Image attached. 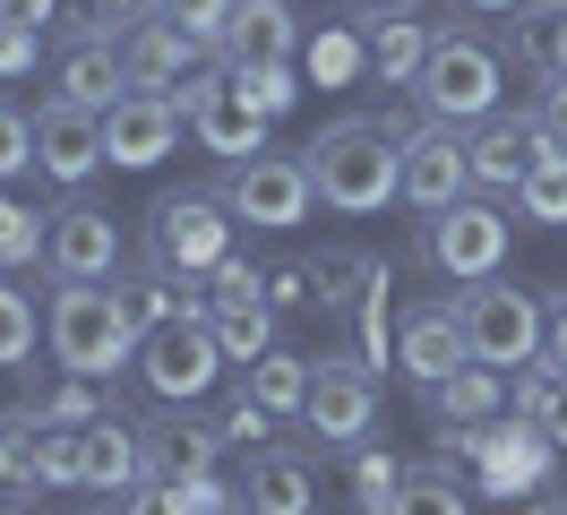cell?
<instances>
[{"instance_id": "cell-8", "label": "cell", "mask_w": 567, "mask_h": 515, "mask_svg": "<svg viewBox=\"0 0 567 515\" xmlns=\"http://www.w3.org/2000/svg\"><path fill=\"white\" fill-rule=\"evenodd\" d=\"M138 378L155 404H198L215 378H224V343H215L207 309L198 318H173V327H146L138 336Z\"/></svg>"}, {"instance_id": "cell-14", "label": "cell", "mask_w": 567, "mask_h": 515, "mask_svg": "<svg viewBox=\"0 0 567 515\" xmlns=\"http://www.w3.org/2000/svg\"><path fill=\"white\" fill-rule=\"evenodd\" d=\"M464 155H473V189H482V198H516L525 172L542 164V155H567V146H550V130H542L533 112H491V121L464 130Z\"/></svg>"}, {"instance_id": "cell-34", "label": "cell", "mask_w": 567, "mask_h": 515, "mask_svg": "<svg viewBox=\"0 0 567 515\" xmlns=\"http://www.w3.org/2000/svg\"><path fill=\"white\" fill-rule=\"evenodd\" d=\"M35 412H43V421H61V430H86V421H104V412H112V395H104V378L61 370V387H35Z\"/></svg>"}, {"instance_id": "cell-52", "label": "cell", "mask_w": 567, "mask_h": 515, "mask_svg": "<svg viewBox=\"0 0 567 515\" xmlns=\"http://www.w3.org/2000/svg\"><path fill=\"white\" fill-rule=\"evenodd\" d=\"M0 515H35V507H27V498H0Z\"/></svg>"}, {"instance_id": "cell-1", "label": "cell", "mask_w": 567, "mask_h": 515, "mask_svg": "<svg viewBox=\"0 0 567 515\" xmlns=\"http://www.w3.org/2000/svg\"><path fill=\"white\" fill-rule=\"evenodd\" d=\"M404 130L413 121H395V112H344V121H327L301 146L327 215H353L361 224V215H388L404 198Z\"/></svg>"}, {"instance_id": "cell-3", "label": "cell", "mask_w": 567, "mask_h": 515, "mask_svg": "<svg viewBox=\"0 0 567 515\" xmlns=\"http://www.w3.org/2000/svg\"><path fill=\"white\" fill-rule=\"evenodd\" d=\"M43 336H52V361L78 378H112V370H138V327L112 284H61L43 301Z\"/></svg>"}, {"instance_id": "cell-36", "label": "cell", "mask_w": 567, "mask_h": 515, "mask_svg": "<svg viewBox=\"0 0 567 515\" xmlns=\"http://www.w3.org/2000/svg\"><path fill=\"white\" fill-rule=\"evenodd\" d=\"M35 258H43V215L0 189V267H35Z\"/></svg>"}, {"instance_id": "cell-21", "label": "cell", "mask_w": 567, "mask_h": 515, "mask_svg": "<svg viewBox=\"0 0 567 515\" xmlns=\"http://www.w3.org/2000/svg\"><path fill=\"white\" fill-rule=\"evenodd\" d=\"M430 43H439V27L413 18V0H388V9L361 18V52H370V78H379V86H413L422 61H430Z\"/></svg>"}, {"instance_id": "cell-41", "label": "cell", "mask_w": 567, "mask_h": 515, "mask_svg": "<svg viewBox=\"0 0 567 515\" xmlns=\"http://www.w3.org/2000/svg\"><path fill=\"white\" fill-rule=\"evenodd\" d=\"M155 9H164V18H173L181 34H198V43H224V27H233V9H241V0H155Z\"/></svg>"}, {"instance_id": "cell-5", "label": "cell", "mask_w": 567, "mask_h": 515, "mask_svg": "<svg viewBox=\"0 0 567 515\" xmlns=\"http://www.w3.org/2000/svg\"><path fill=\"white\" fill-rule=\"evenodd\" d=\"M215 198L233 206V224H249V233H292V224H310L319 181H310V155H241V164H224Z\"/></svg>"}, {"instance_id": "cell-35", "label": "cell", "mask_w": 567, "mask_h": 515, "mask_svg": "<svg viewBox=\"0 0 567 515\" xmlns=\"http://www.w3.org/2000/svg\"><path fill=\"white\" fill-rule=\"evenodd\" d=\"M35 336H43V318H35V301L0 275V370H27V352H35Z\"/></svg>"}, {"instance_id": "cell-53", "label": "cell", "mask_w": 567, "mask_h": 515, "mask_svg": "<svg viewBox=\"0 0 567 515\" xmlns=\"http://www.w3.org/2000/svg\"><path fill=\"white\" fill-rule=\"evenodd\" d=\"M361 9H388V0H361Z\"/></svg>"}, {"instance_id": "cell-2", "label": "cell", "mask_w": 567, "mask_h": 515, "mask_svg": "<svg viewBox=\"0 0 567 515\" xmlns=\"http://www.w3.org/2000/svg\"><path fill=\"white\" fill-rule=\"evenodd\" d=\"M413 103H422V121H456V130L507 112V61H498V43L473 27H447L430 43L422 78H413Z\"/></svg>"}, {"instance_id": "cell-46", "label": "cell", "mask_w": 567, "mask_h": 515, "mask_svg": "<svg viewBox=\"0 0 567 515\" xmlns=\"http://www.w3.org/2000/svg\"><path fill=\"white\" fill-rule=\"evenodd\" d=\"M138 18H155V0H78V27L95 34H130Z\"/></svg>"}, {"instance_id": "cell-44", "label": "cell", "mask_w": 567, "mask_h": 515, "mask_svg": "<svg viewBox=\"0 0 567 515\" xmlns=\"http://www.w3.org/2000/svg\"><path fill=\"white\" fill-rule=\"evenodd\" d=\"M533 121L550 130V146H567V69H533Z\"/></svg>"}, {"instance_id": "cell-11", "label": "cell", "mask_w": 567, "mask_h": 515, "mask_svg": "<svg viewBox=\"0 0 567 515\" xmlns=\"http://www.w3.org/2000/svg\"><path fill=\"white\" fill-rule=\"evenodd\" d=\"M181 112H189V137L207 146V155H224V164H241V155H267V112L241 95V78L215 61L198 69L189 86H181Z\"/></svg>"}, {"instance_id": "cell-42", "label": "cell", "mask_w": 567, "mask_h": 515, "mask_svg": "<svg viewBox=\"0 0 567 515\" xmlns=\"http://www.w3.org/2000/svg\"><path fill=\"white\" fill-rule=\"evenodd\" d=\"M395 481H404V464H395V455H379V446L361 439V446H353V490H361V507L379 515V507L395 498Z\"/></svg>"}, {"instance_id": "cell-33", "label": "cell", "mask_w": 567, "mask_h": 515, "mask_svg": "<svg viewBox=\"0 0 567 515\" xmlns=\"http://www.w3.org/2000/svg\"><path fill=\"white\" fill-rule=\"evenodd\" d=\"M516 224H533V233H559V224H567V155H542V164L525 172Z\"/></svg>"}, {"instance_id": "cell-48", "label": "cell", "mask_w": 567, "mask_h": 515, "mask_svg": "<svg viewBox=\"0 0 567 515\" xmlns=\"http://www.w3.org/2000/svg\"><path fill=\"white\" fill-rule=\"evenodd\" d=\"M258 284H267L276 309H310V258H284V267H267Z\"/></svg>"}, {"instance_id": "cell-23", "label": "cell", "mask_w": 567, "mask_h": 515, "mask_svg": "<svg viewBox=\"0 0 567 515\" xmlns=\"http://www.w3.org/2000/svg\"><path fill=\"white\" fill-rule=\"evenodd\" d=\"M473 464H482V490H491V498H525V490L550 481V439H542L533 421L507 412V430H482Z\"/></svg>"}, {"instance_id": "cell-56", "label": "cell", "mask_w": 567, "mask_h": 515, "mask_svg": "<svg viewBox=\"0 0 567 515\" xmlns=\"http://www.w3.org/2000/svg\"><path fill=\"white\" fill-rule=\"evenodd\" d=\"M112 515H121V507H112Z\"/></svg>"}, {"instance_id": "cell-19", "label": "cell", "mask_w": 567, "mask_h": 515, "mask_svg": "<svg viewBox=\"0 0 567 515\" xmlns=\"http://www.w3.org/2000/svg\"><path fill=\"white\" fill-rule=\"evenodd\" d=\"M52 95L86 103V112H112L130 95V69H121V34H95V27H70L61 52H52Z\"/></svg>"}, {"instance_id": "cell-47", "label": "cell", "mask_w": 567, "mask_h": 515, "mask_svg": "<svg viewBox=\"0 0 567 515\" xmlns=\"http://www.w3.org/2000/svg\"><path fill=\"white\" fill-rule=\"evenodd\" d=\"M43 61V27H18V18H0V78H27Z\"/></svg>"}, {"instance_id": "cell-26", "label": "cell", "mask_w": 567, "mask_h": 515, "mask_svg": "<svg viewBox=\"0 0 567 515\" xmlns=\"http://www.w3.org/2000/svg\"><path fill=\"white\" fill-rule=\"evenodd\" d=\"M78 481L86 490H130V481H146V439H138V421H121V412H104V421H86L78 430Z\"/></svg>"}, {"instance_id": "cell-22", "label": "cell", "mask_w": 567, "mask_h": 515, "mask_svg": "<svg viewBox=\"0 0 567 515\" xmlns=\"http://www.w3.org/2000/svg\"><path fill=\"white\" fill-rule=\"evenodd\" d=\"M207 275H181V267H164V258H138L130 275H112V292H121V309H130V327H173V318H198L207 309V292H198Z\"/></svg>"}, {"instance_id": "cell-39", "label": "cell", "mask_w": 567, "mask_h": 515, "mask_svg": "<svg viewBox=\"0 0 567 515\" xmlns=\"http://www.w3.org/2000/svg\"><path fill=\"white\" fill-rule=\"evenodd\" d=\"M241 78V95L267 112V121H284L292 103H301V78H292V61H267V69H233Z\"/></svg>"}, {"instance_id": "cell-15", "label": "cell", "mask_w": 567, "mask_h": 515, "mask_svg": "<svg viewBox=\"0 0 567 515\" xmlns=\"http://www.w3.org/2000/svg\"><path fill=\"white\" fill-rule=\"evenodd\" d=\"M35 172L61 198L86 189V181L104 172V112H86V103H70V95H43L35 103Z\"/></svg>"}, {"instance_id": "cell-7", "label": "cell", "mask_w": 567, "mask_h": 515, "mask_svg": "<svg viewBox=\"0 0 567 515\" xmlns=\"http://www.w3.org/2000/svg\"><path fill=\"white\" fill-rule=\"evenodd\" d=\"M301 430L319 446H344V455L379 430V370H370V352H319V361H310Z\"/></svg>"}, {"instance_id": "cell-40", "label": "cell", "mask_w": 567, "mask_h": 515, "mask_svg": "<svg viewBox=\"0 0 567 515\" xmlns=\"http://www.w3.org/2000/svg\"><path fill=\"white\" fill-rule=\"evenodd\" d=\"M215 421H224V446H249V455H258V446H276V412L258 404L249 387H241V395H233L224 412H215Z\"/></svg>"}, {"instance_id": "cell-31", "label": "cell", "mask_w": 567, "mask_h": 515, "mask_svg": "<svg viewBox=\"0 0 567 515\" xmlns=\"http://www.w3.org/2000/svg\"><path fill=\"white\" fill-rule=\"evenodd\" d=\"M379 515H473V490L447 464H404V481H395V498Z\"/></svg>"}, {"instance_id": "cell-25", "label": "cell", "mask_w": 567, "mask_h": 515, "mask_svg": "<svg viewBox=\"0 0 567 515\" xmlns=\"http://www.w3.org/2000/svg\"><path fill=\"white\" fill-rule=\"evenodd\" d=\"M292 43H301L292 0H241L233 27H224V43H215V61L224 69H267V61H292Z\"/></svg>"}, {"instance_id": "cell-6", "label": "cell", "mask_w": 567, "mask_h": 515, "mask_svg": "<svg viewBox=\"0 0 567 515\" xmlns=\"http://www.w3.org/2000/svg\"><path fill=\"white\" fill-rule=\"evenodd\" d=\"M146 258H164L181 275H215L233 258V206L215 189H164L146 206Z\"/></svg>"}, {"instance_id": "cell-43", "label": "cell", "mask_w": 567, "mask_h": 515, "mask_svg": "<svg viewBox=\"0 0 567 515\" xmlns=\"http://www.w3.org/2000/svg\"><path fill=\"white\" fill-rule=\"evenodd\" d=\"M121 515H198V498H189V490H181V481H130V490H121Z\"/></svg>"}, {"instance_id": "cell-20", "label": "cell", "mask_w": 567, "mask_h": 515, "mask_svg": "<svg viewBox=\"0 0 567 515\" xmlns=\"http://www.w3.org/2000/svg\"><path fill=\"white\" fill-rule=\"evenodd\" d=\"M189 61H215V52L198 34H181L164 9L121 34V69H130V86H146V95H181V86H189Z\"/></svg>"}, {"instance_id": "cell-55", "label": "cell", "mask_w": 567, "mask_h": 515, "mask_svg": "<svg viewBox=\"0 0 567 515\" xmlns=\"http://www.w3.org/2000/svg\"><path fill=\"white\" fill-rule=\"evenodd\" d=\"M0 498H9V490H0Z\"/></svg>"}, {"instance_id": "cell-32", "label": "cell", "mask_w": 567, "mask_h": 515, "mask_svg": "<svg viewBox=\"0 0 567 515\" xmlns=\"http://www.w3.org/2000/svg\"><path fill=\"white\" fill-rule=\"evenodd\" d=\"M43 421L35 404H18V412H0V490H35V473H43Z\"/></svg>"}, {"instance_id": "cell-37", "label": "cell", "mask_w": 567, "mask_h": 515, "mask_svg": "<svg viewBox=\"0 0 567 515\" xmlns=\"http://www.w3.org/2000/svg\"><path fill=\"white\" fill-rule=\"evenodd\" d=\"M525 52L542 69H567V0H525Z\"/></svg>"}, {"instance_id": "cell-17", "label": "cell", "mask_w": 567, "mask_h": 515, "mask_svg": "<svg viewBox=\"0 0 567 515\" xmlns=\"http://www.w3.org/2000/svg\"><path fill=\"white\" fill-rule=\"evenodd\" d=\"M181 130H189L181 95H146V86H130V95L104 112V164L112 172H155L181 146Z\"/></svg>"}, {"instance_id": "cell-16", "label": "cell", "mask_w": 567, "mask_h": 515, "mask_svg": "<svg viewBox=\"0 0 567 515\" xmlns=\"http://www.w3.org/2000/svg\"><path fill=\"white\" fill-rule=\"evenodd\" d=\"M473 198V155H464L456 121H413L404 130V206L413 215H439V206Z\"/></svg>"}, {"instance_id": "cell-13", "label": "cell", "mask_w": 567, "mask_h": 515, "mask_svg": "<svg viewBox=\"0 0 567 515\" xmlns=\"http://www.w3.org/2000/svg\"><path fill=\"white\" fill-rule=\"evenodd\" d=\"M276 318L284 309L267 301V284H258V267L249 258H224V267L207 275V327L215 343H224V361H258V352H276Z\"/></svg>"}, {"instance_id": "cell-45", "label": "cell", "mask_w": 567, "mask_h": 515, "mask_svg": "<svg viewBox=\"0 0 567 515\" xmlns=\"http://www.w3.org/2000/svg\"><path fill=\"white\" fill-rule=\"evenodd\" d=\"M35 490H86V481H78V430H61V421L43 430V473H35Z\"/></svg>"}, {"instance_id": "cell-24", "label": "cell", "mask_w": 567, "mask_h": 515, "mask_svg": "<svg viewBox=\"0 0 567 515\" xmlns=\"http://www.w3.org/2000/svg\"><path fill=\"white\" fill-rule=\"evenodd\" d=\"M241 507L249 515H319V464L292 446H258L241 473Z\"/></svg>"}, {"instance_id": "cell-10", "label": "cell", "mask_w": 567, "mask_h": 515, "mask_svg": "<svg viewBox=\"0 0 567 515\" xmlns=\"http://www.w3.org/2000/svg\"><path fill=\"white\" fill-rule=\"evenodd\" d=\"M507 240H516V215H498L491 198H456L422 224V258L456 284H482V275L507 267Z\"/></svg>"}, {"instance_id": "cell-28", "label": "cell", "mask_w": 567, "mask_h": 515, "mask_svg": "<svg viewBox=\"0 0 567 515\" xmlns=\"http://www.w3.org/2000/svg\"><path fill=\"white\" fill-rule=\"evenodd\" d=\"M379 275H388V258H370V249H353V240H336V249H319V258H310V309L344 318V309L379 284Z\"/></svg>"}, {"instance_id": "cell-12", "label": "cell", "mask_w": 567, "mask_h": 515, "mask_svg": "<svg viewBox=\"0 0 567 515\" xmlns=\"http://www.w3.org/2000/svg\"><path fill=\"white\" fill-rule=\"evenodd\" d=\"M464 361H473V352H464V301L422 292V301L395 309V370H404L413 395H430L439 378H456Z\"/></svg>"}, {"instance_id": "cell-27", "label": "cell", "mask_w": 567, "mask_h": 515, "mask_svg": "<svg viewBox=\"0 0 567 515\" xmlns=\"http://www.w3.org/2000/svg\"><path fill=\"white\" fill-rule=\"evenodd\" d=\"M422 404H430V421H439V430H491L498 412H507V370L464 361L456 378H439V387H430Z\"/></svg>"}, {"instance_id": "cell-50", "label": "cell", "mask_w": 567, "mask_h": 515, "mask_svg": "<svg viewBox=\"0 0 567 515\" xmlns=\"http://www.w3.org/2000/svg\"><path fill=\"white\" fill-rule=\"evenodd\" d=\"M542 361H559V370H567V292L550 301V343H542Z\"/></svg>"}, {"instance_id": "cell-18", "label": "cell", "mask_w": 567, "mask_h": 515, "mask_svg": "<svg viewBox=\"0 0 567 515\" xmlns=\"http://www.w3.org/2000/svg\"><path fill=\"white\" fill-rule=\"evenodd\" d=\"M138 439H146V473L155 481H198L224 464V421H207L189 404H164L155 421H138Z\"/></svg>"}, {"instance_id": "cell-51", "label": "cell", "mask_w": 567, "mask_h": 515, "mask_svg": "<svg viewBox=\"0 0 567 515\" xmlns=\"http://www.w3.org/2000/svg\"><path fill=\"white\" fill-rule=\"evenodd\" d=\"M464 18H516V9H525V0H456Z\"/></svg>"}, {"instance_id": "cell-38", "label": "cell", "mask_w": 567, "mask_h": 515, "mask_svg": "<svg viewBox=\"0 0 567 515\" xmlns=\"http://www.w3.org/2000/svg\"><path fill=\"white\" fill-rule=\"evenodd\" d=\"M18 172H35V112L0 95V189H9Z\"/></svg>"}, {"instance_id": "cell-29", "label": "cell", "mask_w": 567, "mask_h": 515, "mask_svg": "<svg viewBox=\"0 0 567 515\" xmlns=\"http://www.w3.org/2000/svg\"><path fill=\"white\" fill-rule=\"evenodd\" d=\"M507 412H516V421H533L550 446H567V370H559V361L516 370V378H507Z\"/></svg>"}, {"instance_id": "cell-30", "label": "cell", "mask_w": 567, "mask_h": 515, "mask_svg": "<svg viewBox=\"0 0 567 515\" xmlns=\"http://www.w3.org/2000/svg\"><path fill=\"white\" fill-rule=\"evenodd\" d=\"M241 387H249L267 412H276V421H301V404H310V361L276 343V352H258V361L241 370Z\"/></svg>"}, {"instance_id": "cell-4", "label": "cell", "mask_w": 567, "mask_h": 515, "mask_svg": "<svg viewBox=\"0 0 567 515\" xmlns=\"http://www.w3.org/2000/svg\"><path fill=\"white\" fill-rule=\"evenodd\" d=\"M464 352L482 361V370H533L542 361V343H550V301L525 292V284H507V275H482V284H464Z\"/></svg>"}, {"instance_id": "cell-9", "label": "cell", "mask_w": 567, "mask_h": 515, "mask_svg": "<svg viewBox=\"0 0 567 515\" xmlns=\"http://www.w3.org/2000/svg\"><path fill=\"white\" fill-rule=\"evenodd\" d=\"M43 267H52V284H112L121 275V215L70 189L43 215Z\"/></svg>"}, {"instance_id": "cell-49", "label": "cell", "mask_w": 567, "mask_h": 515, "mask_svg": "<svg viewBox=\"0 0 567 515\" xmlns=\"http://www.w3.org/2000/svg\"><path fill=\"white\" fill-rule=\"evenodd\" d=\"M0 18H18V27H52L61 0H0Z\"/></svg>"}, {"instance_id": "cell-54", "label": "cell", "mask_w": 567, "mask_h": 515, "mask_svg": "<svg viewBox=\"0 0 567 515\" xmlns=\"http://www.w3.org/2000/svg\"><path fill=\"white\" fill-rule=\"evenodd\" d=\"M559 515H567V490H559Z\"/></svg>"}]
</instances>
